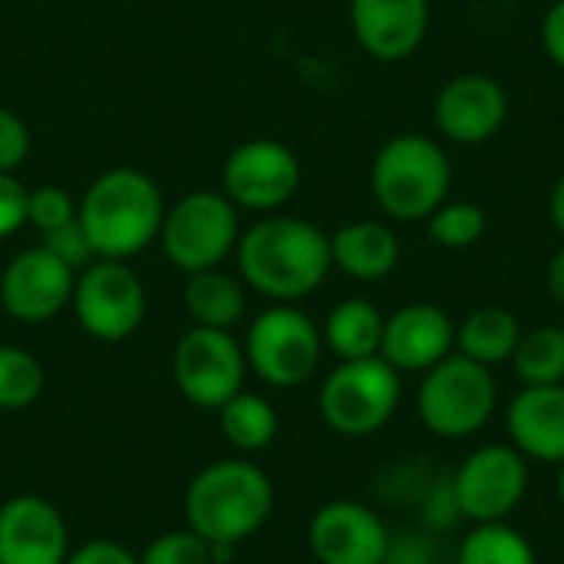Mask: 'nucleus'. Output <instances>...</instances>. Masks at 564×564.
Instances as JSON below:
<instances>
[{"instance_id": "obj_22", "label": "nucleus", "mask_w": 564, "mask_h": 564, "mask_svg": "<svg viewBox=\"0 0 564 564\" xmlns=\"http://www.w3.org/2000/svg\"><path fill=\"white\" fill-rule=\"evenodd\" d=\"M182 301H185V311L195 321V327H212V330L238 327L245 317V307H248L241 278H235L221 268L188 274Z\"/></svg>"}, {"instance_id": "obj_35", "label": "nucleus", "mask_w": 564, "mask_h": 564, "mask_svg": "<svg viewBox=\"0 0 564 564\" xmlns=\"http://www.w3.org/2000/svg\"><path fill=\"white\" fill-rule=\"evenodd\" d=\"M383 564H440V549H436V535L423 532H403V535H390V549Z\"/></svg>"}, {"instance_id": "obj_38", "label": "nucleus", "mask_w": 564, "mask_h": 564, "mask_svg": "<svg viewBox=\"0 0 564 564\" xmlns=\"http://www.w3.org/2000/svg\"><path fill=\"white\" fill-rule=\"evenodd\" d=\"M542 46L549 59L564 69V0H555L542 17Z\"/></svg>"}, {"instance_id": "obj_12", "label": "nucleus", "mask_w": 564, "mask_h": 564, "mask_svg": "<svg viewBox=\"0 0 564 564\" xmlns=\"http://www.w3.org/2000/svg\"><path fill=\"white\" fill-rule=\"evenodd\" d=\"M301 188V159L278 139H248L221 165V192L235 208L274 212Z\"/></svg>"}, {"instance_id": "obj_41", "label": "nucleus", "mask_w": 564, "mask_h": 564, "mask_svg": "<svg viewBox=\"0 0 564 564\" xmlns=\"http://www.w3.org/2000/svg\"><path fill=\"white\" fill-rule=\"evenodd\" d=\"M558 502H562L564 509V463L558 466Z\"/></svg>"}, {"instance_id": "obj_13", "label": "nucleus", "mask_w": 564, "mask_h": 564, "mask_svg": "<svg viewBox=\"0 0 564 564\" xmlns=\"http://www.w3.org/2000/svg\"><path fill=\"white\" fill-rule=\"evenodd\" d=\"M76 271L43 245L13 254L0 274V307L20 324H46L73 301Z\"/></svg>"}, {"instance_id": "obj_36", "label": "nucleus", "mask_w": 564, "mask_h": 564, "mask_svg": "<svg viewBox=\"0 0 564 564\" xmlns=\"http://www.w3.org/2000/svg\"><path fill=\"white\" fill-rule=\"evenodd\" d=\"M26 225V188L17 175L0 172V241Z\"/></svg>"}, {"instance_id": "obj_28", "label": "nucleus", "mask_w": 564, "mask_h": 564, "mask_svg": "<svg viewBox=\"0 0 564 564\" xmlns=\"http://www.w3.org/2000/svg\"><path fill=\"white\" fill-rule=\"evenodd\" d=\"M489 228V215L482 205L476 202H443L430 218H426V235L433 245L449 248V251H463L482 241Z\"/></svg>"}, {"instance_id": "obj_19", "label": "nucleus", "mask_w": 564, "mask_h": 564, "mask_svg": "<svg viewBox=\"0 0 564 564\" xmlns=\"http://www.w3.org/2000/svg\"><path fill=\"white\" fill-rule=\"evenodd\" d=\"M506 430L512 446L535 463H564V383L558 387H522L509 410Z\"/></svg>"}, {"instance_id": "obj_15", "label": "nucleus", "mask_w": 564, "mask_h": 564, "mask_svg": "<svg viewBox=\"0 0 564 564\" xmlns=\"http://www.w3.org/2000/svg\"><path fill=\"white\" fill-rule=\"evenodd\" d=\"M307 545L321 564H383L390 529L370 506L337 499L314 512L307 525Z\"/></svg>"}, {"instance_id": "obj_26", "label": "nucleus", "mask_w": 564, "mask_h": 564, "mask_svg": "<svg viewBox=\"0 0 564 564\" xmlns=\"http://www.w3.org/2000/svg\"><path fill=\"white\" fill-rule=\"evenodd\" d=\"M459 564H539V555L509 522H486L463 539Z\"/></svg>"}, {"instance_id": "obj_29", "label": "nucleus", "mask_w": 564, "mask_h": 564, "mask_svg": "<svg viewBox=\"0 0 564 564\" xmlns=\"http://www.w3.org/2000/svg\"><path fill=\"white\" fill-rule=\"evenodd\" d=\"M139 564H215V558H212V545L185 525L155 535L142 549Z\"/></svg>"}, {"instance_id": "obj_7", "label": "nucleus", "mask_w": 564, "mask_h": 564, "mask_svg": "<svg viewBox=\"0 0 564 564\" xmlns=\"http://www.w3.org/2000/svg\"><path fill=\"white\" fill-rule=\"evenodd\" d=\"M400 397V373L383 357L340 360L321 383L317 410L334 433L370 436L393 420Z\"/></svg>"}, {"instance_id": "obj_30", "label": "nucleus", "mask_w": 564, "mask_h": 564, "mask_svg": "<svg viewBox=\"0 0 564 564\" xmlns=\"http://www.w3.org/2000/svg\"><path fill=\"white\" fill-rule=\"evenodd\" d=\"M420 519H423V529L430 535H443V532H453L459 522H463V506H459V496H456V486H453V476H433L420 496Z\"/></svg>"}, {"instance_id": "obj_14", "label": "nucleus", "mask_w": 564, "mask_h": 564, "mask_svg": "<svg viewBox=\"0 0 564 564\" xmlns=\"http://www.w3.org/2000/svg\"><path fill=\"white\" fill-rule=\"evenodd\" d=\"M509 119V93L486 73H459L443 83L433 99V122L443 139L482 145L502 132Z\"/></svg>"}, {"instance_id": "obj_24", "label": "nucleus", "mask_w": 564, "mask_h": 564, "mask_svg": "<svg viewBox=\"0 0 564 564\" xmlns=\"http://www.w3.org/2000/svg\"><path fill=\"white\" fill-rule=\"evenodd\" d=\"M215 413H218V426H221L225 443L238 453H261L278 436V413L258 393L241 390L228 403H221Z\"/></svg>"}, {"instance_id": "obj_1", "label": "nucleus", "mask_w": 564, "mask_h": 564, "mask_svg": "<svg viewBox=\"0 0 564 564\" xmlns=\"http://www.w3.org/2000/svg\"><path fill=\"white\" fill-rule=\"evenodd\" d=\"M235 254L241 284L274 304L304 301L334 268L330 235L294 215H264L241 231Z\"/></svg>"}, {"instance_id": "obj_34", "label": "nucleus", "mask_w": 564, "mask_h": 564, "mask_svg": "<svg viewBox=\"0 0 564 564\" xmlns=\"http://www.w3.org/2000/svg\"><path fill=\"white\" fill-rule=\"evenodd\" d=\"M26 155H30V129H26V122L13 109L0 106V172L13 175L26 162Z\"/></svg>"}, {"instance_id": "obj_3", "label": "nucleus", "mask_w": 564, "mask_h": 564, "mask_svg": "<svg viewBox=\"0 0 564 564\" xmlns=\"http://www.w3.org/2000/svg\"><path fill=\"white\" fill-rule=\"evenodd\" d=\"M271 509L274 482L248 459H218L185 489V522L208 545L238 549L264 529Z\"/></svg>"}, {"instance_id": "obj_39", "label": "nucleus", "mask_w": 564, "mask_h": 564, "mask_svg": "<svg viewBox=\"0 0 564 564\" xmlns=\"http://www.w3.org/2000/svg\"><path fill=\"white\" fill-rule=\"evenodd\" d=\"M545 288H549V294L564 304V245L549 258V264H545Z\"/></svg>"}, {"instance_id": "obj_23", "label": "nucleus", "mask_w": 564, "mask_h": 564, "mask_svg": "<svg viewBox=\"0 0 564 564\" xmlns=\"http://www.w3.org/2000/svg\"><path fill=\"white\" fill-rule=\"evenodd\" d=\"M519 340H522V324L509 307L486 304V307H476L473 314H466L463 324H456V354H463L489 370L512 360Z\"/></svg>"}, {"instance_id": "obj_18", "label": "nucleus", "mask_w": 564, "mask_h": 564, "mask_svg": "<svg viewBox=\"0 0 564 564\" xmlns=\"http://www.w3.org/2000/svg\"><path fill=\"white\" fill-rule=\"evenodd\" d=\"M350 30L380 63L410 59L430 30V0H350Z\"/></svg>"}, {"instance_id": "obj_9", "label": "nucleus", "mask_w": 564, "mask_h": 564, "mask_svg": "<svg viewBox=\"0 0 564 564\" xmlns=\"http://www.w3.org/2000/svg\"><path fill=\"white\" fill-rule=\"evenodd\" d=\"M69 307L93 340L119 344L145 321V288L126 261L96 258L76 271Z\"/></svg>"}, {"instance_id": "obj_20", "label": "nucleus", "mask_w": 564, "mask_h": 564, "mask_svg": "<svg viewBox=\"0 0 564 564\" xmlns=\"http://www.w3.org/2000/svg\"><path fill=\"white\" fill-rule=\"evenodd\" d=\"M330 261L354 281H383L400 264V238L383 221H350L330 235Z\"/></svg>"}, {"instance_id": "obj_5", "label": "nucleus", "mask_w": 564, "mask_h": 564, "mask_svg": "<svg viewBox=\"0 0 564 564\" xmlns=\"http://www.w3.org/2000/svg\"><path fill=\"white\" fill-rule=\"evenodd\" d=\"M496 403L499 383L492 370L456 350L436 367H430L416 390L420 420L440 440L476 436L492 420Z\"/></svg>"}, {"instance_id": "obj_17", "label": "nucleus", "mask_w": 564, "mask_h": 564, "mask_svg": "<svg viewBox=\"0 0 564 564\" xmlns=\"http://www.w3.org/2000/svg\"><path fill=\"white\" fill-rule=\"evenodd\" d=\"M69 529L43 496H13L0 506V564H66Z\"/></svg>"}, {"instance_id": "obj_25", "label": "nucleus", "mask_w": 564, "mask_h": 564, "mask_svg": "<svg viewBox=\"0 0 564 564\" xmlns=\"http://www.w3.org/2000/svg\"><path fill=\"white\" fill-rule=\"evenodd\" d=\"M516 377L525 387H558L564 383V327L542 324L522 330V340L512 354Z\"/></svg>"}, {"instance_id": "obj_37", "label": "nucleus", "mask_w": 564, "mask_h": 564, "mask_svg": "<svg viewBox=\"0 0 564 564\" xmlns=\"http://www.w3.org/2000/svg\"><path fill=\"white\" fill-rule=\"evenodd\" d=\"M66 564H139V555H132L116 539H89L69 552Z\"/></svg>"}, {"instance_id": "obj_11", "label": "nucleus", "mask_w": 564, "mask_h": 564, "mask_svg": "<svg viewBox=\"0 0 564 564\" xmlns=\"http://www.w3.org/2000/svg\"><path fill=\"white\" fill-rule=\"evenodd\" d=\"M463 519L486 525L506 522L529 492V459L512 443L479 446L453 473Z\"/></svg>"}, {"instance_id": "obj_32", "label": "nucleus", "mask_w": 564, "mask_h": 564, "mask_svg": "<svg viewBox=\"0 0 564 564\" xmlns=\"http://www.w3.org/2000/svg\"><path fill=\"white\" fill-rule=\"evenodd\" d=\"M433 476L423 469V466H416V459H400L397 466H390L383 476H380V496L383 499H390V502H397V506H403V502H420V496H423V489H426V482H430Z\"/></svg>"}, {"instance_id": "obj_21", "label": "nucleus", "mask_w": 564, "mask_h": 564, "mask_svg": "<svg viewBox=\"0 0 564 564\" xmlns=\"http://www.w3.org/2000/svg\"><path fill=\"white\" fill-rule=\"evenodd\" d=\"M383 311L364 297H347L340 304L330 307L321 337L324 347L337 357V360H364V357H380V344H383Z\"/></svg>"}, {"instance_id": "obj_2", "label": "nucleus", "mask_w": 564, "mask_h": 564, "mask_svg": "<svg viewBox=\"0 0 564 564\" xmlns=\"http://www.w3.org/2000/svg\"><path fill=\"white\" fill-rule=\"evenodd\" d=\"M165 198L152 175L139 169H109L89 182L79 198L76 221L96 258L129 261L159 241Z\"/></svg>"}, {"instance_id": "obj_8", "label": "nucleus", "mask_w": 564, "mask_h": 564, "mask_svg": "<svg viewBox=\"0 0 564 564\" xmlns=\"http://www.w3.org/2000/svg\"><path fill=\"white\" fill-rule=\"evenodd\" d=\"M245 360L258 380L274 390H294L317 373L324 357L321 327L294 304L261 311L245 334Z\"/></svg>"}, {"instance_id": "obj_33", "label": "nucleus", "mask_w": 564, "mask_h": 564, "mask_svg": "<svg viewBox=\"0 0 564 564\" xmlns=\"http://www.w3.org/2000/svg\"><path fill=\"white\" fill-rule=\"evenodd\" d=\"M40 245L50 254H56L63 264H69L73 271H83L89 261H96V254L89 248V238L83 235L79 221H69V225H63V228H56L50 235H40Z\"/></svg>"}, {"instance_id": "obj_31", "label": "nucleus", "mask_w": 564, "mask_h": 564, "mask_svg": "<svg viewBox=\"0 0 564 564\" xmlns=\"http://www.w3.org/2000/svg\"><path fill=\"white\" fill-rule=\"evenodd\" d=\"M76 202L63 185H40L26 192V225L36 228V235H50L69 221H76Z\"/></svg>"}, {"instance_id": "obj_10", "label": "nucleus", "mask_w": 564, "mask_h": 564, "mask_svg": "<svg viewBox=\"0 0 564 564\" xmlns=\"http://www.w3.org/2000/svg\"><path fill=\"white\" fill-rule=\"evenodd\" d=\"M245 347L231 330L192 327L175 340L172 380L175 390L198 410H218L245 390Z\"/></svg>"}, {"instance_id": "obj_4", "label": "nucleus", "mask_w": 564, "mask_h": 564, "mask_svg": "<svg viewBox=\"0 0 564 564\" xmlns=\"http://www.w3.org/2000/svg\"><path fill=\"white\" fill-rule=\"evenodd\" d=\"M453 185V162L446 149L420 132L393 135L380 145L370 165L373 202L393 221H426Z\"/></svg>"}, {"instance_id": "obj_27", "label": "nucleus", "mask_w": 564, "mask_h": 564, "mask_svg": "<svg viewBox=\"0 0 564 564\" xmlns=\"http://www.w3.org/2000/svg\"><path fill=\"white\" fill-rule=\"evenodd\" d=\"M46 383L43 364L13 344H0V410H26L40 400Z\"/></svg>"}, {"instance_id": "obj_16", "label": "nucleus", "mask_w": 564, "mask_h": 564, "mask_svg": "<svg viewBox=\"0 0 564 564\" xmlns=\"http://www.w3.org/2000/svg\"><path fill=\"white\" fill-rule=\"evenodd\" d=\"M453 350H456V324L443 307L430 301L403 304L383 324L380 357L397 373H426Z\"/></svg>"}, {"instance_id": "obj_6", "label": "nucleus", "mask_w": 564, "mask_h": 564, "mask_svg": "<svg viewBox=\"0 0 564 564\" xmlns=\"http://www.w3.org/2000/svg\"><path fill=\"white\" fill-rule=\"evenodd\" d=\"M238 238V208L225 192L212 188L182 195L172 208H165L159 228V245L182 274L218 268L228 254H235Z\"/></svg>"}, {"instance_id": "obj_40", "label": "nucleus", "mask_w": 564, "mask_h": 564, "mask_svg": "<svg viewBox=\"0 0 564 564\" xmlns=\"http://www.w3.org/2000/svg\"><path fill=\"white\" fill-rule=\"evenodd\" d=\"M549 212H552V225H555V231H558V235L564 238V172L558 175V182L552 185Z\"/></svg>"}]
</instances>
